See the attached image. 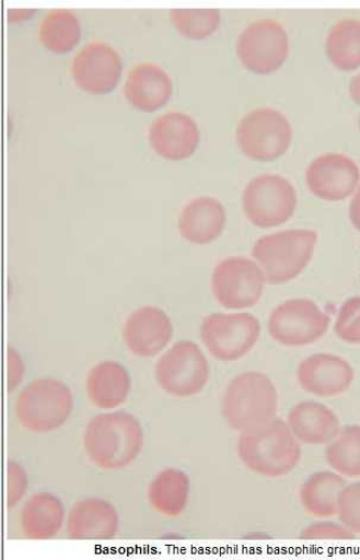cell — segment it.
<instances>
[{"label":"cell","mask_w":360,"mask_h":560,"mask_svg":"<svg viewBox=\"0 0 360 560\" xmlns=\"http://www.w3.org/2000/svg\"><path fill=\"white\" fill-rule=\"evenodd\" d=\"M143 445L140 420L124 411L95 416L84 432L85 453L103 470L127 468L141 454Z\"/></svg>","instance_id":"1"},{"label":"cell","mask_w":360,"mask_h":560,"mask_svg":"<svg viewBox=\"0 0 360 560\" xmlns=\"http://www.w3.org/2000/svg\"><path fill=\"white\" fill-rule=\"evenodd\" d=\"M237 453L251 471L269 479L292 472L301 459V443L281 418L241 432Z\"/></svg>","instance_id":"2"},{"label":"cell","mask_w":360,"mask_h":560,"mask_svg":"<svg viewBox=\"0 0 360 560\" xmlns=\"http://www.w3.org/2000/svg\"><path fill=\"white\" fill-rule=\"evenodd\" d=\"M279 409V395L270 377L245 372L227 387L221 412L230 428L244 432L270 422Z\"/></svg>","instance_id":"3"},{"label":"cell","mask_w":360,"mask_h":560,"mask_svg":"<svg viewBox=\"0 0 360 560\" xmlns=\"http://www.w3.org/2000/svg\"><path fill=\"white\" fill-rule=\"evenodd\" d=\"M316 243L317 234L312 230L277 232L256 242L253 257L265 273L267 283L281 285L307 268Z\"/></svg>","instance_id":"4"},{"label":"cell","mask_w":360,"mask_h":560,"mask_svg":"<svg viewBox=\"0 0 360 560\" xmlns=\"http://www.w3.org/2000/svg\"><path fill=\"white\" fill-rule=\"evenodd\" d=\"M74 398L69 387L54 377H43L25 386L16 400L20 424L34 433L60 429L71 417Z\"/></svg>","instance_id":"5"},{"label":"cell","mask_w":360,"mask_h":560,"mask_svg":"<svg viewBox=\"0 0 360 560\" xmlns=\"http://www.w3.org/2000/svg\"><path fill=\"white\" fill-rule=\"evenodd\" d=\"M155 375L160 387L172 397H194L209 383V360L196 342L178 341L160 358Z\"/></svg>","instance_id":"6"},{"label":"cell","mask_w":360,"mask_h":560,"mask_svg":"<svg viewBox=\"0 0 360 560\" xmlns=\"http://www.w3.org/2000/svg\"><path fill=\"white\" fill-rule=\"evenodd\" d=\"M235 133L244 155L259 162L282 158L293 139L292 125L286 116L269 107L254 109L244 116Z\"/></svg>","instance_id":"7"},{"label":"cell","mask_w":360,"mask_h":560,"mask_svg":"<svg viewBox=\"0 0 360 560\" xmlns=\"http://www.w3.org/2000/svg\"><path fill=\"white\" fill-rule=\"evenodd\" d=\"M294 186L280 175L266 174L248 182L243 192L246 218L260 229L281 226L295 213Z\"/></svg>","instance_id":"8"},{"label":"cell","mask_w":360,"mask_h":560,"mask_svg":"<svg viewBox=\"0 0 360 560\" xmlns=\"http://www.w3.org/2000/svg\"><path fill=\"white\" fill-rule=\"evenodd\" d=\"M260 330L259 319L252 314H212L202 320L200 336L212 357L231 362L252 352Z\"/></svg>","instance_id":"9"},{"label":"cell","mask_w":360,"mask_h":560,"mask_svg":"<svg viewBox=\"0 0 360 560\" xmlns=\"http://www.w3.org/2000/svg\"><path fill=\"white\" fill-rule=\"evenodd\" d=\"M329 324L328 315L313 301L295 299L275 307L269 317L268 329L277 343L299 348L321 340Z\"/></svg>","instance_id":"10"},{"label":"cell","mask_w":360,"mask_h":560,"mask_svg":"<svg viewBox=\"0 0 360 560\" xmlns=\"http://www.w3.org/2000/svg\"><path fill=\"white\" fill-rule=\"evenodd\" d=\"M267 283L259 265L244 257L221 260L212 275V291L217 302L230 311L255 306Z\"/></svg>","instance_id":"11"},{"label":"cell","mask_w":360,"mask_h":560,"mask_svg":"<svg viewBox=\"0 0 360 560\" xmlns=\"http://www.w3.org/2000/svg\"><path fill=\"white\" fill-rule=\"evenodd\" d=\"M237 54L244 67L252 72H275L289 54V39L283 25L270 19L248 24L240 35Z\"/></svg>","instance_id":"12"},{"label":"cell","mask_w":360,"mask_h":560,"mask_svg":"<svg viewBox=\"0 0 360 560\" xmlns=\"http://www.w3.org/2000/svg\"><path fill=\"white\" fill-rule=\"evenodd\" d=\"M121 69L117 50L102 40L89 42L77 52L71 66L77 85L94 94L113 91L120 79Z\"/></svg>","instance_id":"13"},{"label":"cell","mask_w":360,"mask_h":560,"mask_svg":"<svg viewBox=\"0 0 360 560\" xmlns=\"http://www.w3.org/2000/svg\"><path fill=\"white\" fill-rule=\"evenodd\" d=\"M306 180L316 198L338 202L350 198L356 191L360 172L350 158L341 153H325L310 164Z\"/></svg>","instance_id":"14"},{"label":"cell","mask_w":360,"mask_h":560,"mask_svg":"<svg viewBox=\"0 0 360 560\" xmlns=\"http://www.w3.org/2000/svg\"><path fill=\"white\" fill-rule=\"evenodd\" d=\"M171 317L160 307L143 306L135 311L123 327V340L138 358L159 355L173 339Z\"/></svg>","instance_id":"15"},{"label":"cell","mask_w":360,"mask_h":560,"mask_svg":"<svg viewBox=\"0 0 360 560\" xmlns=\"http://www.w3.org/2000/svg\"><path fill=\"white\" fill-rule=\"evenodd\" d=\"M355 380L350 363L338 355L314 354L298 369V382L303 390L316 397L335 398L345 394Z\"/></svg>","instance_id":"16"},{"label":"cell","mask_w":360,"mask_h":560,"mask_svg":"<svg viewBox=\"0 0 360 560\" xmlns=\"http://www.w3.org/2000/svg\"><path fill=\"white\" fill-rule=\"evenodd\" d=\"M149 140L161 158L179 161L190 158L197 150L200 132L191 117L171 110L152 121Z\"/></svg>","instance_id":"17"},{"label":"cell","mask_w":360,"mask_h":560,"mask_svg":"<svg viewBox=\"0 0 360 560\" xmlns=\"http://www.w3.org/2000/svg\"><path fill=\"white\" fill-rule=\"evenodd\" d=\"M118 528L117 510L113 503L101 498L77 501L67 516V536L73 540L114 539Z\"/></svg>","instance_id":"18"},{"label":"cell","mask_w":360,"mask_h":560,"mask_svg":"<svg viewBox=\"0 0 360 560\" xmlns=\"http://www.w3.org/2000/svg\"><path fill=\"white\" fill-rule=\"evenodd\" d=\"M227 210L211 196H200L187 203L178 217V230L191 244H210L224 231Z\"/></svg>","instance_id":"19"},{"label":"cell","mask_w":360,"mask_h":560,"mask_svg":"<svg viewBox=\"0 0 360 560\" xmlns=\"http://www.w3.org/2000/svg\"><path fill=\"white\" fill-rule=\"evenodd\" d=\"M124 92L133 107L151 112L167 104L173 83L169 73L160 66L141 62L130 69Z\"/></svg>","instance_id":"20"},{"label":"cell","mask_w":360,"mask_h":560,"mask_svg":"<svg viewBox=\"0 0 360 560\" xmlns=\"http://www.w3.org/2000/svg\"><path fill=\"white\" fill-rule=\"evenodd\" d=\"M287 424L298 441L307 445L328 444L341 430L336 413L316 401L297 404L288 413Z\"/></svg>","instance_id":"21"},{"label":"cell","mask_w":360,"mask_h":560,"mask_svg":"<svg viewBox=\"0 0 360 560\" xmlns=\"http://www.w3.org/2000/svg\"><path fill=\"white\" fill-rule=\"evenodd\" d=\"M130 390V374L118 362L96 363L88 374V397L95 408L114 410L128 399Z\"/></svg>","instance_id":"22"},{"label":"cell","mask_w":360,"mask_h":560,"mask_svg":"<svg viewBox=\"0 0 360 560\" xmlns=\"http://www.w3.org/2000/svg\"><path fill=\"white\" fill-rule=\"evenodd\" d=\"M66 521L63 503L50 493H37L20 514L22 535L31 540H49L59 535Z\"/></svg>","instance_id":"23"},{"label":"cell","mask_w":360,"mask_h":560,"mask_svg":"<svg viewBox=\"0 0 360 560\" xmlns=\"http://www.w3.org/2000/svg\"><path fill=\"white\" fill-rule=\"evenodd\" d=\"M189 497V476L175 468L160 471L148 490L151 509L170 520L182 516L188 506Z\"/></svg>","instance_id":"24"},{"label":"cell","mask_w":360,"mask_h":560,"mask_svg":"<svg viewBox=\"0 0 360 560\" xmlns=\"http://www.w3.org/2000/svg\"><path fill=\"white\" fill-rule=\"evenodd\" d=\"M346 482L334 471L315 472L300 489L301 505L316 520H329L338 515L339 501Z\"/></svg>","instance_id":"25"},{"label":"cell","mask_w":360,"mask_h":560,"mask_svg":"<svg viewBox=\"0 0 360 560\" xmlns=\"http://www.w3.org/2000/svg\"><path fill=\"white\" fill-rule=\"evenodd\" d=\"M328 59L344 72L360 67V21L345 19L332 27L326 39Z\"/></svg>","instance_id":"26"},{"label":"cell","mask_w":360,"mask_h":560,"mask_svg":"<svg viewBox=\"0 0 360 560\" xmlns=\"http://www.w3.org/2000/svg\"><path fill=\"white\" fill-rule=\"evenodd\" d=\"M38 35L44 46L54 52L72 50L81 36V27L74 12L54 9L40 20Z\"/></svg>","instance_id":"27"},{"label":"cell","mask_w":360,"mask_h":560,"mask_svg":"<svg viewBox=\"0 0 360 560\" xmlns=\"http://www.w3.org/2000/svg\"><path fill=\"white\" fill-rule=\"evenodd\" d=\"M325 455L329 467L344 478H360V427L342 428L327 444Z\"/></svg>","instance_id":"28"},{"label":"cell","mask_w":360,"mask_h":560,"mask_svg":"<svg viewBox=\"0 0 360 560\" xmlns=\"http://www.w3.org/2000/svg\"><path fill=\"white\" fill-rule=\"evenodd\" d=\"M171 20L179 33L200 39L216 32L220 13L217 9H173Z\"/></svg>","instance_id":"29"},{"label":"cell","mask_w":360,"mask_h":560,"mask_svg":"<svg viewBox=\"0 0 360 560\" xmlns=\"http://www.w3.org/2000/svg\"><path fill=\"white\" fill-rule=\"evenodd\" d=\"M335 330L346 343L360 345V298H352L342 304Z\"/></svg>","instance_id":"30"},{"label":"cell","mask_w":360,"mask_h":560,"mask_svg":"<svg viewBox=\"0 0 360 560\" xmlns=\"http://www.w3.org/2000/svg\"><path fill=\"white\" fill-rule=\"evenodd\" d=\"M337 516L353 535H360V482L344 488Z\"/></svg>","instance_id":"31"},{"label":"cell","mask_w":360,"mask_h":560,"mask_svg":"<svg viewBox=\"0 0 360 560\" xmlns=\"http://www.w3.org/2000/svg\"><path fill=\"white\" fill-rule=\"evenodd\" d=\"M30 480L25 469L16 460L8 462V509H15L26 493Z\"/></svg>","instance_id":"32"},{"label":"cell","mask_w":360,"mask_h":560,"mask_svg":"<svg viewBox=\"0 0 360 560\" xmlns=\"http://www.w3.org/2000/svg\"><path fill=\"white\" fill-rule=\"evenodd\" d=\"M355 535L342 524L334 523H318L304 528L301 532V539L304 540H321V539H352Z\"/></svg>","instance_id":"33"},{"label":"cell","mask_w":360,"mask_h":560,"mask_svg":"<svg viewBox=\"0 0 360 560\" xmlns=\"http://www.w3.org/2000/svg\"><path fill=\"white\" fill-rule=\"evenodd\" d=\"M25 374L24 362L15 349H8V389L12 392L18 388Z\"/></svg>","instance_id":"34"},{"label":"cell","mask_w":360,"mask_h":560,"mask_svg":"<svg viewBox=\"0 0 360 560\" xmlns=\"http://www.w3.org/2000/svg\"><path fill=\"white\" fill-rule=\"evenodd\" d=\"M350 219L353 223V226L360 231V187L353 196L350 205Z\"/></svg>","instance_id":"35"},{"label":"cell","mask_w":360,"mask_h":560,"mask_svg":"<svg viewBox=\"0 0 360 560\" xmlns=\"http://www.w3.org/2000/svg\"><path fill=\"white\" fill-rule=\"evenodd\" d=\"M350 95L352 101L360 105V74L356 75L350 83Z\"/></svg>","instance_id":"36"},{"label":"cell","mask_w":360,"mask_h":560,"mask_svg":"<svg viewBox=\"0 0 360 560\" xmlns=\"http://www.w3.org/2000/svg\"><path fill=\"white\" fill-rule=\"evenodd\" d=\"M359 129H360V117H359Z\"/></svg>","instance_id":"37"}]
</instances>
